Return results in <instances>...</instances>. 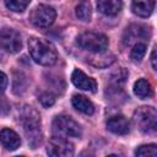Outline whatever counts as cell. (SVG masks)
<instances>
[{
    "instance_id": "4fadbf2b",
    "label": "cell",
    "mask_w": 157,
    "mask_h": 157,
    "mask_svg": "<svg viewBox=\"0 0 157 157\" xmlns=\"http://www.w3.org/2000/svg\"><path fill=\"white\" fill-rule=\"evenodd\" d=\"M97 7L103 15L114 16L121 10L123 1L121 0H97Z\"/></svg>"
},
{
    "instance_id": "52a82bcc",
    "label": "cell",
    "mask_w": 157,
    "mask_h": 157,
    "mask_svg": "<svg viewBox=\"0 0 157 157\" xmlns=\"http://www.w3.org/2000/svg\"><path fill=\"white\" fill-rule=\"evenodd\" d=\"M47 153L55 157H69L74 155V145L64 136H53L47 147Z\"/></svg>"
},
{
    "instance_id": "9a60e30c",
    "label": "cell",
    "mask_w": 157,
    "mask_h": 157,
    "mask_svg": "<svg viewBox=\"0 0 157 157\" xmlns=\"http://www.w3.org/2000/svg\"><path fill=\"white\" fill-rule=\"evenodd\" d=\"M134 93L141 98V99H146V98H150L152 94H153V91H152V86L151 83L145 80V78H140L135 82L134 85Z\"/></svg>"
},
{
    "instance_id": "44dd1931",
    "label": "cell",
    "mask_w": 157,
    "mask_h": 157,
    "mask_svg": "<svg viewBox=\"0 0 157 157\" xmlns=\"http://www.w3.org/2000/svg\"><path fill=\"white\" fill-rule=\"evenodd\" d=\"M38 99H39L40 104H42L43 107H45V108L52 107V105L54 104V102H55L54 96H53L52 93H49V92H44V93H42V94L39 96Z\"/></svg>"
},
{
    "instance_id": "7402d4cb",
    "label": "cell",
    "mask_w": 157,
    "mask_h": 157,
    "mask_svg": "<svg viewBox=\"0 0 157 157\" xmlns=\"http://www.w3.org/2000/svg\"><path fill=\"white\" fill-rule=\"evenodd\" d=\"M151 64H152L153 69L157 71V44L155 45V48L152 49V53H151Z\"/></svg>"
},
{
    "instance_id": "d6986e66",
    "label": "cell",
    "mask_w": 157,
    "mask_h": 157,
    "mask_svg": "<svg viewBox=\"0 0 157 157\" xmlns=\"http://www.w3.org/2000/svg\"><path fill=\"white\" fill-rule=\"evenodd\" d=\"M29 2L31 0H5L6 7L13 12H22Z\"/></svg>"
},
{
    "instance_id": "603a6c76",
    "label": "cell",
    "mask_w": 157,
    "mask_h": 157,
    "mask_svg": "<svg viewBox=\"0 0 157 157\" xmlns=\"http://www.w3.org/2000/svg\"><path fill=\"white\" fill-rule=\"evenodd\" d=\"M6 83H7V76L5 75V72H1V92L5 91Z\"/></svg>"
},
{
    "instance_id": "3957f363",
    "label": "cell",
    "mask_w": 157,
    "mask_h": 157,
    "mask_svg": "<svg viewBox=\"0 0 157 157\" xmlns=\"http://www.w3.org/2000/svg\"><path fill=\"white\" fill-rule=\"evenodd\" d=\"M132 121L135 126L145 134L157 132V109L148 105L140 107L134 112Z\"/></svg>"
},
{
    "instance_id": "7c38bea8",
    "label": "cell",
    "mask_w": 157,
    "mask_h": 157,
    "mask_svg": "<svg viewBox=\"0 0 157 157\" xmlns=\"http://www.w3.org/2000/svg\"><path fill=\"white\" fill-rule=\"evenodd\" d=\"M155 9V0H132L131 10L140 17H148Z\"/></svg>"
},
{
    "instance_id": "7a4b0ae2",
    "label": "cell",
    "mask_w": 157,
    "mask_h": 157,
    "mask_svg": "<svg viewBox=\"0 0 157 157\" xmlns=\"http://www.w3.org/2000/svg\"><path fill=\"white\" fill-rule=\"evenodd\" d=\"M28 50L32 59L44 66H52L58 60V53L55 47L42 38L31 37L28 39Z\"/></svg>"
},
{
    "instance_id": "e0dca14e",
    "label": "cell",
    "mask_w": 157,
    "mask_h": 157,
    "mask_svg": "<svg viewBox=\"0 0 157 157\" xmlns=\"http://www.w3.org/2000/svg\"><path fill=\"white\" fill-rule=\"evenodd\" d=\"M76 16L81 20V21H90L91 16H92V9H91V4L87 0L81 1L77 6H76Z\"/></svg>"
},
{
    "instance_id": "8fae6325",
    "label": "cell",
    "mask_w": 157,
    "mask_h": 157,
    "mask_svg": "<svg viewBox=\"0 0 157 157\" xmlns=\"http://www.w3.org/2000/svg\"><path fill=\"white\" fill-rule=\"evenodd\" d=\"M0 140H1V144L2 146L9 150V151H15L16 148L20 147L21 145V139L20 136L11 129H7V128H4L1 130V134H0Z\"/></svg>"
},
{
    "instance_id": "ba28073f",
    "label": "cell",
    "mask_w": 157,
    "mask_h": 157,
    "mask_svg": "<svg viewBox=\"0 0 157 157\" xmlns=\"http://www.w3.org/2000/svg\"><path fill=\"white\" fill-rule=\"evenodd\" d=\"M0 43H1V48L11 54L20 52V49L22 47V40H21L20 33L17 31H15L12 28H7V27H4L0 32Z\"/></svg>"
},
{
    "instance_id": "9c48e42d",
    "label": "cell",
    "mask_w": 157,
    "mask_h": 157,
    "mask_svg": "<svg viewBox=\"0 0 157 157\" xmlns=\"http://www.w3.org/2000/svg\"><path fill=\"white\" fill-rule=\"evenodd\" d=\"M71 81L77 88H80L82 91H88V92H96L97 91L96 80L87 76L83 71H81L78 69L74 70V72L71 75Z\"/></svg>"
},
{
    "instance_id": "ac0fdd59",
    "label": "cell",
    "mask_w": 157,
    "mask_h": 157,
    "mask_svg": "<svg viewBox=\"0 0 157 157\" xmlns=\"http://www.w3.org/2000/svg\"><path fill=\"white\" fill-rule=\"evenodd\" d=\"M136 156H141V157H146V156H151V157H157V145L156 144H147V145H141L136 148L135 151Z\"/></svg>"
},
{
    "instance_id": "5b68a950",
    "label": "cell",
    "mask_w": 157,
    "mask_h": 157,
    "mask_svg": "<svg viewBox=\"0 0 157 157\" xmlns=\"http://www.w3.org/2000/svg\"><path fill=\"white\" fill-rule=\"evenodd\" d=\"M52 128H53L54 135H59L64 137H78L82 134V130L78 123H76L72 118L67 115L55 117L53 120Z\"/></svg>"
},
{
    "instance_id": "277c9868",
    "label": "cell",
    "mask_w": 157,
    "mask_h": 157,
    "mask_svg": "<svg viewBox=\"0 0 157 157\" xmlns=\"http://www.w3.org/2000/svg\"><path fill=\"white\" fill-rule=\"evenodd\" d=\"M77 44L85 50H88L94 54H102L107 50L109 40L102 33L85 32L77 37Z\"/></svg>"
},
{
    "instance_id": "6da1fadb",
    "label": "cell",
    "mask_w": 157,
    "mask_h": 157,
    "mask_svg": "<svg viewBox=\"0 0 157 157\" xmlns=\"http://www.w3.org/2000/svg\"><path fill=\"white\" fill-rule=\"evenodd\" d=\"M20 123L27 136L28 144L32 146V148H36L42 141L39 114L32 107L25 105L20 112Z\"/></svg>"
},
{
    "instance_id": "30bf717a",
    "label": "cell",
    "mask_w": 157,
    "mask_h": 157,
    "mask_svg": "<svg viewBox=\"0 0 157 157\" xmlns=\"http://www.w3.org/2000/svg\"><path fill=\"white\" fill-rule=\"evenodd\" d=\"M107 129L117 135H125L130 131V123L124 115H113L107 120Z\"/></svg>"
},
{
    "instance_id": "ffe728a7",
    "label": "cell",
    "mask_w": 157,
    "mask_h": 157,
    "mask_svg": "<svg viewBox=\"0 0 157 157\" xmlns=\"http://www.w3.org/2000/svg\"><path fill=\"white\" fill-rule=\"evenodd\" d=\"M145 54H146V44L139 42V43H135V45L132 47L130 58L132 61H141V59L145 56Z\"/></svg>"
},
{
    "instance_id": "5bb4252c",
    "label": "cell",
    "mask_w": 157,
    "mask_h": 157,
    "mask_svg": "<svg viewBox=\"0 0 157 157\" xmlns=\"http://www.w3.org/2000/svg\"><path fill=\"white\" fill-rule=\"evenodd\" d=\"M71 102H72L74 108L77 109L78 112L83 113V114L91 115L94 113V105L92 104V102L88 98H86L82 94H74Z\"/></svg>"
},
{
    "instance_id": "8992f818",
    "label": "cell",
    "mask_w": 157,
    "mask_h": 157,
    "mask_svg": "<svg viewBox=\"0 0 157 157\" xmlns=\"http://www.w3.org/2000/svg\"><path fill=\"white\" fill-rule=\"evenodd\" d=\"M56 17V12L52 6L48 5H38L29 13V21L36 27H49L54 23Z\"/></svg>"
},
{
    "instance_id": "2e32d148",
    "label": "cell",
    "mask_w": 157,
    "mask_h": 157,
    "mask_svg": "<svg viewBox=\"0 0 157 157\" xmlns=\"http://www.w3.org/2000/svg\"><path fill=\"white\" fill-rule=\"evenodd\" d=\"M147 31L148 28L146 26H141V25H134L129 28H126V34L128 38H124V43L125 44H130L132 39L137 38H147Z\"/></svg>"
}]
</instances>
